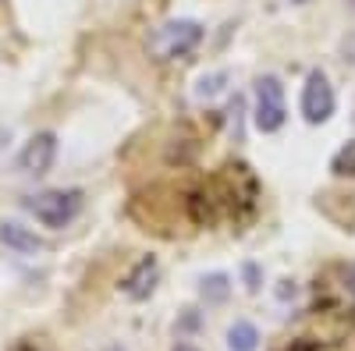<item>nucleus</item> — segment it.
I'll return each mask as SVG.
<instances>
[{"instance_id": "10", "label": "nucleus", "mask_w": 355, "mask_h": 351, "mask_svg": "<svg viewBox=\"0 0 355 351\" xmlns=\"http://www.w3.org/2000/svg\"><path fill=\"white\" fill-rule=\"evenodd\" d=\"M331 170L338 174V178H355V138H352V142H345L341 150L334 153Z\"/></svg>"}, {"instance_id": "16", "label": "nucleus", "mask_w": 355, "mask_h": 351, "mask_svg": "<svg viewBox=\"0 0 355 351\" xmlns=\"http://www.w3.org/2000/svg\"><path fill=\"white\" fill-rule=\"evenodd\" d=\"M288 351H316L313 344H295V348H288Z\"/></svg>"}, {"instance_id": "13", "label": "nucleus", "mask_w": 355, "mask_h": 351, "mask_svg": "<svg viewBox=\"0 0 355 351\" xmlns=\"http://www.w3.org/2000/svg\"><path fill=\"white\" fill-rule=\"evenodd\" d=\"M245 277H249V291H259V273H256V267H252V262L245 267Z\"/></svg>"}, {"instance_id": "15", "label": "nucleus", "mask_w": 355, "mask_h": 351, "mask_svg": "<svg viewBox=\"0 0 355 351\" xmlns=\"http://www.w3.org/2000/svg\"><path fill=\"white\" fill-rule=\"evenodd\" d=\"M171 351H199V348H192V344H174Z\"/></svg>"}, {"instance_id": "14", "label": "nucleus", "mask_w": 355, "mask_h": 351, "mask_svg": "<svg viewBox=\"0 0 355 351\" xmlns=\"http://www.w3.org/2000/svg\"><path fill=\"white\" fill-rule=\"evenodd\" d=\"M348 291H352V302H355V267L348 270Z\"/></svg>"}, {"instance_id": "9", "label": "nucleus", "mask_w": 355, "mask_h": 351, "mask_svg": "<svg viewBox=\"0 0 355 351\" xmlns=\"http://www.w3.org/2000/svg\"><path fill=\"white\" fill-rule=\"evenodd\" d=\"M199 295L206 298V302H224L227 295H231V284H227V273H210V277H202V284H199Z\"/></svg>"}, {"instance_id": "2", "label": "nucleus", "mask_w": 355, "mask_h": 351, "mask_svg": "<svg viewBox=\"0 0 355 351\" xmlns=\"http://www.w3.org/2000/svg\"><path fill=\"white\" fill-rule=\"evenodd\" d=\"M25 210L33 213L43 227L61 231V227H68V224L78 217V210H82V192H78V188H46V192H40V195H28V199H25Z\"/></svg>"}, {"instance_id": "4", "label": "nucleus", "mask_w": 355, "mask_h": 351, "mask_svg": "<svg viewBox=\"0 0 355 351\" xmlns=\"http://www.w3.org/2000/svg\"><path fill=\"white\" fill-rule=\"evenodd\" d=\"M338 107V96H334V85L331 78L323 75L320 68L306 75V85H302V117L309 125H323L331 121V114Z\"/></svg>"}, {"instance_id": "18", "label": "nucleus", "mask_w": 355, "mask_h": 351, "mask_svg": "<svg viewBox=\"0 0 355 351\" xmlns=\"http://www.w3.org/2000/svg\"><path fill=\"white\" fill-rule=\"evenodd\" d=\"M107 351H121V348H107Z\"/></svg>"}, {"instance_id": "1", "label": "nucleus", "mask_w": 355, "mask_h": 351, "mask_svg": "<svg viewBox=\"0 0 355 351\" xmlns=\"http://www.w3.org/2000/svg\"><path fill=\"white\" fill-rule=\"evenodd\" d=\"M199 43H202V25L192 18H174L153 28L146 50H150L153 61H174V57H189Z\"/></svg>"}, {"instance_id": "6", "label": "nucleus", "mask_w": 355, "mask_h": 351, "mask_svg": "<svg viewBox=\"0 0 355 351\" xmlns=\"http://www.w3.org/2000/svg\"><path fill=\"white\" fill-rule=\"evenodd\" d=\"M153 284H157V259H153V255H146V259H139V262H135V270L125 277L121 291H125L128 298L142 302V298H150Z\"/></svg>"}, {"instance_id": "3", "label": "nucleus", "mask_w": 355, "mask_h": 351, "mask_svg": "<svg viewBox=\"0 0 355 351\" xmlns=\"http://www.w3.org/2000/svg\"><path fill=\"white\" fill-rule=\"evenodd\" d=\"M288 121V107H284V85L277 75H259L256 78V110H252V125L263 135L281 132Z\"/></svg>"}, {"instance_id": "17", "label": "nucleus", "mask_w": 355, "mask_h": 351, "mask_svg": "<svg viewBox=\"0 0 355 351\" xmlns=\"http://www.w3.org/2000/svg\"><path fill=\"white\" fill-rule=\"evenodd\" d=\"M15 351H40V348H33V344H18Z\"/></svg>"}, {"instance_id": "8", "label": "nucleus", "mask_w": 355, "mask_h": 351, "mask_svg": "<svg viewBox=\"0 0 355 351\" xmlns=\"http://www.w3.org/2000/svg\"><path fill=\"white\" fill-rule=\"evenodd\" d=\"M259 344V330L249 323V319H239L231 330H227V348L231 351H256Z\"/></svg>"}, {"instance_id": "5", "label": "nucleus", "mask_w": 355, "mask_h": 351, "mask_svg": "<svg viewBox=\"0 0 355 351\" xmlns=\"http://www.w3.org/2000/svg\"><path fill=\"white\" fill-rule=\"evenodd\" d=\"M53 160H57V135L53 132H36L25 142V150L18 153V170L40 178V174H46L53 167Z\"/></svg>"}, {"instance_id": "12", "label": "nucleus", "mask_w": 355, "mask_h": 351, "mask_svg": "<svg viewBox=\"0 0 355 351\" xmlns=\"http://www.w3.org/2000/svg\"><path fill=\"white\" fill-rule=\"evenodd\" d=\"M341 57H345L348 64H355V28H352V33L341 39Z\"/></svg>"}, {"instance_id": "11", "label": "nucleus", "mask_w": 355, "mask_h": 351, "mask_svg": "<svg viewBox=\"0 0 355 351\" xmlns=\"http://www.w3.org/2000/svg\"><path fill=\"white\" fill-rule=\"evenodd\" d=\"M224 82H227V71H217V75H206V78H199V85H196V96H199V100H210V96H217V93L224 89Z\"/></svg>"}, {"instance_id": "7", "label": "nucleus", "mask_w": 355, "mask_h": 351, "mask_svg": "<svg viewBox=\"0 0 355 351\" xmlns=\"http://www.w3.org/2000/svg\"><path fill=\"white\" fill-rule=\"evenodd\" d=\"M0 242H4L11 252H21V255L43 249V238H36V234L28 227H21L18 220H4V224H0Z\"/></svg>"}]
</instances>
